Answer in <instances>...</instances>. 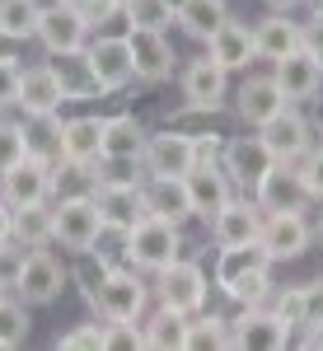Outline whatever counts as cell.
<instances>
[{"mask_svg":"<svg viewBox=\"0 0 323 351\" xmlns=\"http://www.w3.org/2000/svg\"><path fill=\"white\" fill-rule=\"evenodd\" d=\"M183 258V225L178 220H164V216H145L141 225L127 230V263L145 276L164 271L169 263Z\"/></svg>","mask_w":323,"mask_h":351,"instance_id":"6da1fadb","label":"cell"},{"mask_svg":"<svg viewBox=\"0 0 323 351\" xmlns=\"http://www.w3.org/2000/svg\"><path fill=\"white\" fill-rule=\"evenodd\" d=\"M52 225H56V243L66 253H89L99 234H104V211L99 197L80 192V197H56L52 202Z\"/></svg>","mask_w":323,"mask_h":351,"instance_id":"7a4b0ae2","label":"cell"},{"mask_svg":"<svg viewBox=\"0 0 323 351\" xmlns=\"http://www.w3.org/2000/svg\"><path fill=\"white\" fill-rule=\"evenodd\" d=\"M145 304H150V286H145V271L136 267H112L108 281L99 286V295H94V309L108 324H141Z\"/></svg>","mask_w":323,"mask_h":351,"instance_id":"3957f363","label":"cell"},{"mask_svg":"<svg viewBox=\"0 0 323 351\" xmlns=\"http://www.w3.org/2000/svg\"><path fill=\"white\" fill-rule=\"evenodd\" d=\"M155 295H160V304H169V309H178V314H188V319H192V314L206 309L211 281H206L202 263L178 258V263H169L164 271H155Z\"/></svg>","mask_w":323,"mask_h":351,"instance_id":"277c9868","label":"cell"},{"mask_svg":"<svg viewBox=\"0 0 323 351\" xmlns=\"http://www.w3.org/2000/svg\"><path fill=\"white\" fill-rule=\"evenodd\" d=\"M66 286H71V267L56 258L52 248H28V263H24V276H19L14 295L28 300L33 309H43V304H56Z\"/></svg>","mask_w":323,"mask_h":351,"instance_id":"5b68a950","label":"cell"},{"mask_svg":"<svg viewBox=\"0 0 323 351\" xmlns=\"http://www.w3.org/2000/svg\"><path fill=\"white\" fill-rule=\"evenodd\" d=\"M89 33H94V24L84 19L80 5L52 0L43 10V19H38V38L33 43H43V52H80V47H89Z\"/></svg>","mask_w":323,"mask_h":351,"instance_id":"8992f818","label":"cell"},{"mask_svg":"<svg viewBox=\"0 0 323 351\" xmlns=\"http://www.w3.org/2000/svg\"><path fill=\"white\" fill-rule=\"evenodd\" d=\"M272 164H276V155L267 150V141H263L258 132H253V136H230L225 150H220V169H225L230 183L243 188L248 197H253V188L263 183V173H267Z\"/></svg>","mask_w":323,"mask_h":351,"instance_id":"52a82bcc","label":"cell"},{"mask_svg":"<svg viewBox=\"0 0 323 351\" xmlns=\"http://www.w3.org/2000/svg\"><path fill=\"white\" fill-rule=\"evenodd\" d=\"M258 243L267 248L272 263H296L309 253V243H314V225L304 211H276V216H263V234Z\"/></svg>","mask_w":323,"mask_h":351,"instance_id":"ba28073f","label":"cell"},{"mask_svg":"<svg viewBox=\"0 0 323 351\" xmlns=\"http://www.w3.org/2000/svg\"><path fill=\"white\" fill-rule=\"evenodd\" d=\"M145 173H174V178H188L197 169V136L178 132V127H164V132L145 136V155H141Z\"/></svg>","mask_w":323,"mask_h":351,"instance_id":"9c48e42d","label":"cell"},{"mask_svg":"<svg viewBox=\"0 0 323 351\" xmlns=\"http://www.w3.org/2000/svg\"><path fill=\"white\" fill-rule=\"evenodd\" d=\"M94 197H99V211H104L108 230H132V225H141L150 216L141 178H99Z\"/></svg>","mask_w":323,"mask_h":351,"instance_id":"30bf717a","label":"cell"},{"mask_svg":"<svg viewBox=\"0 0 323 351\" xmlns=\"http://www.w3.org/2000/svg\"><path fill=\"white\" fill-rule=\"evenodd\" d=\"M89 61H94V75L104 80L108 94H117V89H127L136 80V56H132V38L127 33H99V38H89Z\"/></svg>","mask_w":323,"mask_h":351,"instance_id":"8fae6325","label":"cell"},{"mask_svg":"<svg viewBox=\"0 0 323 351\" xmlns=\"http://www.w3.org/2000/svg\"><path fill=\"white\" fill-rule=\"evenodd\" d=\"M253 202L263 206V216H276V211H309L314 197H309L296 164H272L263 173V183L253 188Z\"/></svg>","mask_w":323,"mask_h":351,"instance_id":"7c38bea8","label":"cell"},{"mask_svg":"<svg viewBox=\"0 0 323 351\" xmlns=\"http://www.w3.org/2000/svg\"><path fill=\"white\" fill-rule=\"evenodd\" d=\"M296 342V332L272 314L267 304L263 309H243L239 319L230 324V347L235 351H281Z\"/></svg>","mask_w":323,"mask_h":351,"instance_id":"4fadbf2b","label":"cell"},{"mask_svg":"<svg viewBox=\"0 0 323 351\" xmlns=\"http://www.w3.org/2000/svg\"><path fill=\"white\" fill-rule=\"evenodd\" d=\"M0 197L19 211V206H38V202H52V164L47 160H19L14 169L0 173Z\"/></svg>","mask_w":323,"mask_h":351,"instance_id":"5bb4252c","label":"cell"},{"mask_svg":"<svg viewBox=\"0 0 323 351\" xmlns=\"http://www.w3.org/2000/svg\"><path fill=\"white\" fill-rule=\"evenodd\" d=\"M225 94H230V71L215 66L211 56H197L183 66V104L202 112H220L225 108Z\"/></svg>","mask_w":323,"mask_h":351,"instance_id":"9a60e30c","label":"cell"},{"mask_svg":"<svg viewBox=\"0 0 323 351\" xmlns=\"http://www.w3.org/2000/svg\"><path fill=\"white\" fill-rule=\"evenodd\" d=\"M258 136L267 141V150L276 155V164H300L304 150L314 145V127L304 122V112L291 104L286 112H276L267 127H258Z\"/></svg>","mask_w":323,"mask_h":351,"instance_id":"2e32d148","label":"cell"},{"mask_svg":"<svg viewBox=\"0 0 323 351\" xmlns=\"http://www.w3.org/2000/svg\"><path fill=\"white\" fill-rule=\"evenodd\" d=\"M188 197H192V220L211 225L230 202H235V183L220 164H197L188 173Z\"/></svg>","mask_w":323,"mask_h":351,"instance_id":"e0dca14e","label":"cell"},{"mask_svg":"<svg viewBox=\"0 0 323 351\" xmlns=\"http://www.w3.org/2000/svg\"><path fill=\"white\" fill-rule=\"evenodd\" d=\"M272 75H276L281 94L291 104H309V99L323 94V61L314 52H304V47H296V52L281 56V61H272Z\"/></svg>","mask_w":323,"mask_h":351,"instance_id":"ac0fdd59","label":"cell"},{"mask_svg":"<svg viewBox=\"0 0 323 351\" xmlns=\"http://www.w3.org/2000/svg\"><path fill=\"white\" fill-rule=\"evenodd\" d=\"M291 108V99L281 94V84H276V75H243L239 94H235V112H239L243 122L258 132V127H267L276 112Z\"/></svg>","mask_w":323,"mask_h":351,"instance_id":"d6986e66","label":"cell"},{"mask_svg":"<svg viewBox=\"0 0 323 351\" xmlns=\"http://www.w3.org/2000/svg\"><path fill=\"white\" fill-rule=\"evenodd\" d=\"M206 56H211L215 66H225L230 75H235V71H253V61H258L253 28L239 24V19L230 14V19H225V24H220L211 38H206Z\"/></svg>","mask_w":323,"mask_h":351,"instance_id":"ffe728a7","label":"cell"},{"mask_svg":"<svg viewBox=\"0 0 323 351\" xmlns=\"http://www.w3.org/2000/svg\"><path fill=\"white\" fill-rule=\"evenodd\" d=\"M47 66L56 71V80H61V89H66V104H89V99H104L108 89L104 80L94 75V61H89V52H47Z\"/></svg>","mask_w":323,"mask_h":351,"instance_id":"44dd1931","label":"cell"},{"mask_svg":"<svg viewBox=\"0 0 323 351\" xmlns=\"http://www.w3.org/2000/svg\"><path fill=\"white\" fill-rule=\"evenodd\" d=\"M132 38V56H136V80L141 84H160L174 75V43L169 33H155V28H127Z\"/></svg>","mask_w":323,"mask_h":351,"instance_id":"7402d4cb","label":"cell"},{"mask_svg":"<svg viewBox=\"0 0 323 351\" xmlns=\"http://www.w3.org/2000/svg\"><path fill=\"white\" fill-rule=\"evenodd\" d=\"M211 230L215 248H235V243H258V234H263V206L253 202V197H235L220 216L206 225Z\"/></svg>","mask_w":323,"mask_h":351,"instance_id":"603a6c76","label":"cell"},{"mask_svg":"<svg viewBox=\"0 0 323 351\" xmlns=\"http://www.w3.org/2000/svg\"><path fill=\"white\" fill-rule=\"evenodd\" d=\"M253 43H258V61H281L296 47H304V24H300L296 14L267 10V19L253 24Z\"/></svg>","mask_w":323,"mask_h":351,"instance_id":"cb8c5ba5","label":"cell"},{"mask_svg":"<svg viewBox=\"0 0 323 351\" xmlns=\"http://www.w3.org/2000/svg\"><path fill=\"white\" fill-rule=\"evenodd\" d=\"M145 127L136 112H112L104 122V164H141L145 155Z\"/></svg>","mask_w":323,"mask_h":351,"instance_id":"d4e9b609","label":"cell"},{"mask_svg":"<svg viewBox=\"0 0 323 351\" xmlns=\"http://www.w3.org/2000/svg\"><path fill=\"white\" fill-rule=\"evenodd\" d=\"M145 188V206L150 216H164V220H192V197H188V178H174V173H145L141 178Z\"/></svg>","mask_w":323,"mask_h":351,"instance_id":"484cf974","label":"cell"},{"mask_svg":"<svg viewBox=\"0 0 323 351\" xmlns=\"http://www.w3.org/2000/svg\"><path fill=\"white\" fill-rule=\"evenodd\" d=\"M61 104H66V89H61L52 66L47 61L24 66V75H19V108H24V117H33V112H61Z\"/></svg>","mask_w":323,"mask_h":351,"instance_id":"4316f807","label":"cell"},{"mask_svg":"<svg viewBox=\"0 0 323 351\" xmlns=\"http://www.w3.org/2000/svg\"><path fill=\"white\" fill-rule=\"evenodd\" d=\"M104 122L108 117H94V112L66 117V127H61V160H75V164L104 160Z\"/></svg>","mask_w":323,"mask_h":351,"instance_id":"83f0119b","label":"cell"},{"mask_svg":"<svg viewBox=\"0 0 323 351\" xmlns=\"http://www.w3.org/2000/svg\"><path fill=\"white\" fill-rule=\"evenodd\" d=\"M248 271H272V258L263 243H235V248H220V258H215V286L220 291H230L239 276Z\"/></svg>","mask_w":323,"mask_h":351,"instance_id":"f1b7e54d","label":"cell"},{"mask_svg":"<svg viewBox=\"0 0 323 351\" xmlns=\"http://www.w3.org/2000/svg\"><path fill=\"white\" fill-rule=\"evenodd\" d=\"M141 328H145V347H155V351H183V342H188V314H178L169 304L145 314Z\"/></svg>","mask_w":323,"mask_h":351,"instance_id":"f546056e","label":"cell"},{"mask_svg":"<svg viewBox=\"0 0 323 351\" xmlns=\"http://www.w3.org/2000/svg\"><path fill=\"white\" fill-rule=\"evenodd\" d=\"M61 112H33V117H24V141H28V155L33 160H47L56 164L61 160Z\"/></svg>","mask_w":323,"mask_h":351,"instance_id":"4dcf8cb0","label":"cell"},{"mask_svg":"<svg viewBox=\"0 0 323 351\" xmlns=\"http://www.w3.org/2000/svg\"><path fill=\"white\" fill-rule=\"evenodd\" d=\"M14 239L24 243V248H47V243H56L52 202H38V206H19V211H14Z\"/></svg>","mask_w":323,"mask_h":351,"instance_id":"1f68e13d","label":"cell"},{"mask_svg":"<svg viewBox=\"0 0 323 351\" xmlns=\"http://www.w3.org/2000/svg\"><path fill=\"white\" fill-rule=\"evenodd\" d=\"M225 19H230V5H225V0H188V5L178 10V28H183L188 38H197V43H206Z\"/></svg>","mask_w":323,"mask_h":351,"instance_id":"d6a6232c","label":"cell"},{"mask_svg":"<svg viewBox=\"0 0 323 351\" xmlns=\"http://www.w3.org/2000/svg\"><path fill=\"white\" fill-rule=\"evenodd\" d=\"M38 19H43L38 0H0V33H10L14 43H33L38 38Z\"/></svg>","mask_w":323,"mask_h":351,"instance_id":"836d02e7","label":"cell"},{"mask_svg":"<svg viewBox=\"0 0 323 351\" xmlns=\"http://www.w3.org/2000/svg\"><path fill=\"white\" fill-rule=\"evenodd\" d=\"M211 347H230V319H220V314H192L183 351H211Z\"/></svg>","mask_w":323,"mask_h":351,"instance_id":"e575fe53","label":"cell"},{"mask_svg":"<svg viewBox=\"0 0 323 351\" xmlns=\"http://www.w3.org/2000/svg\"><path fill=\"white\" fill-rule=\"evenodd\" d=\"M122 19L127 28H155V33H169L178 24V14L164 0H122Z\"/></svg>","mask_w":323,"mask_h":351,"instance_id":"d590c367","label":"cell"},{"mask_svg":"<svg viewBox=\"0 0 323 351\" xmlns=\"http://www.w3.org/2000/svg\"><path fill=\"white\" fill-rule=\"evenodd\" d=\"M28 300H14V295H0V351L10 347H24L28 342Z\"/></svg>","mask_w":323,"mask_h":351,"instance_id":"8d00e7d4","label":"cell"},{"mask_svg":"<svg viewBox=\"0 0 323 351\" xmlns=\"http://www.w3.org/2000/svg\"><path fill=\"white\" fill-rule=\"evenodd\" d=\"M108 263L104 258H99V253H94V248H89V253H75V267H71V281H75V286H80V295L89 300V304H94V295H99V286H104L108 281Z\"/></svg>","mask_w":323,"mask_h":351,"instance_id":"74e56055","label":"cell"},{"mask_svg":"<svg viewBox=\"0 0 323 351\" xmlns=\"http://www.w3.org/2000/svg\"><path fill=\"white\" fill-rule=\"evenodd\" d=\"M225 295L235 300L239 309H263V304L272 300V276H267V271H248V276H239Z\"/></svg>","mask_w":323,"mask_h":351,"instance_id":"f35d334b","label":"cell"},{"mask_svg":"<svg viewBox=\"0 0 323 351\" xmlns=\"http://www.w3.org/2000/svg\"><path fill=\"white\" fill-rule=\"evenodd\" d=\"M24 263H28V248L19 239H5L0 243V286L14 295L19 291V276H24Z\"/></svg>","mask_w":323,"mask_h":351,"instance_id":"ab89813d","label":"cell"},{"mask_svg":"<svg viewBox=\"0 0 323 351\" xmlns=\"http://www.w3.org/2000/svg\"><path fill=\"white\" fill-rule=\"evenodd\" d=\"M272 314L300 337V332H304V286H286V291L276 295V304H272Z\"/></svg>","mask_w":323,"mask_h":351,"instance_id":"60d3db41","label":"cell"},{"mask_svg":"<svg viewBox=\"0 0 323 351\" xmlns=\"http://www.w3.org/2000/svg\"><path fill=\"white\" fill-rule=\"evenodd\" d=\"M19 160H28V141L19 122H0V173L14 169Z\"/></svg>","mask_w":323,"mask_h":351,"instance_id":"b9f144b4","label":"cell"},{"mask_svg":"<svg viewBox=\"0 0 323 351\" xmlns=\"http://www.w3.org/2000/svg\"><path fill=\"white\" fill-rule=\"evenodd\" d=\"M56 347L61 351H104V319L99 324H75L71 332L56 337Z\"/></svg>","mask_w":323,"mask_h":351,"instance_id":"7bdbcfd3","label":"cell"},{"mask_svg":"<svg viewBox=\"0 0 323 351\" xmlns=\"http://www.w3.org/2000/svg\"><path fill=\"white\" fill-rule=\"evenodd\" d=\"M145 347V328L141 324H108L104 319V351H136Z\"/></svg>","mask_w":323,"mask_h":351,"instance_id":"ee69618b","label":"cell"},{"mask_svg":"<svg viewBox=\"0 0 323 351\" xmlns=\"http://www.w3.org/2000/svg\"><path fill=\"white\" fill-rule=\"evenodd\" d=\"M296 169H300V178H304V188H309V197L323 202V145H309Z\"/></svg>","mask_w":323,"mask_h":351,"instance_id":"f6af8a7d","label":"cell"},{"mask_svg":"<svg viewBox=\"0 0 323 351\" xmlns=\"http://www.w3.org/2000/svg\"><path fill=\"white\" fill-rule=\"evenodd\" d=\"M19 75H24L19 61H0V112L19 108Z\"/></svg>","mask_w":323,"mask_h":351,"instance_id":"bcb514c9","label":"cell"},{"mask_svg":"<svg viewBox=\"0 0 323 351\" xmlns=\"http://www.w3.org/2000/svg\"><path fill=\"white\" fill-rule=\"evenodd\" d=\"M314 328H323V276L319 281H304V332H314Z\"/></svg>","mask_w":323,"mask_h":351,"instance_id":"7dc6e473","label":"cell"},{"mask_svg":"<svg viewBox=\"0 0 323 351\" xmlns=\"http://www.w3.org/2000/svg\"><path fill=\"white\" fill-rule=\"evenodd\" d=\"M80 10H84V19L99 28L104 19H112V14H122V0H80Z\"/></svg>","mask_w":323,"mask_h":351,"instance_id":"c3c4849f","label":"cell"},{"mask_svg":"<svg viewBox=\"0 0 323 351\" xmlns=\"http://www.w3.org/2000/svg\"><path fill=\"white\" fill-rule=\"evenodd\" d=\"M304 52L323 61V14H309V24H304Z\"/></svg>","mask_w":323,"mask_h":351,"instance_id":"681fc988","label":"cell"},{"mask_svg":"<svg viewBox=\"0 0 323 351\" xmlns=\"http://www.w3.org/2000/svg\"><path fill=\"white\" fill-rule=\"evenodd\" d=\"M5 239H14V206L0 197V243H5Z\"/></svg>","mask_w":323,"mask_h":351,"instance_id":"f907efd6","label":"cell"},{"mask_svg":"<svg viewBox=\"0 0 323 351\" xmlns=\"http://www.w3.org/2000/svg\"><path fill=\"white\" fill-rule=\"evenodd\" d=\"M19 47H24V43H14V38H10V33H0V61H19Z\"/></svg>","mask_w":323,"mask_h":351,"instance_id":"816d5d0a","label":"cell"},{"mask_svg":"<svg viewBox=\"0 0 323 351\" xmlns=\"http://www.w3.org/2000/svg\"><path fill=\"white\" fill-rule=\"evenodd\" d=\"M267 10H281V14H296L300 5H309V0H263Z\"/></svg>","mask_w":323,"mask_h":351,"instance_id":"f5cc1de1","label":"cell"},{"mask_svg":"<svg viewBox=\"0 0 323 351\" xmlns=\"http://www.w3.org/2000/svg\"><path fill=\"white\" fill-rule=\"evenodd\" d=\"M300 342H304V347H323V328H314V332H304Z\"/></svg>","mask_w":323,"mask_h":351,"instance_id":"db71d44e","label":"cell"},{"mask_svg":"<svg viewBox=\"0 0 323 351\" xmlns=\"http://www.w3.org/2000/svg\"><path fill=\"white\" fill-rule=\"evenodd\" d=\"M164 5H169V10H174V14H178V10H183V5H188V0H164Z\"/></svg>","mask_w":323,"mask_h":351,"instance_id":"11a10c76","label":"cell"},{"mask_svg":"<svg viewBox=\"0 0 323 351\" xmlns=\"http://www.w3.org/2000/svg\"><path fill=\"white\" fill-rule=\"evenodd\" d=\"M309 10H314V14H323V0H309Z\"/></svg>","mask_w":323,"mask_h":351,"instance_id":"9f6ffc18","label":"cell"},{"mask_svg":"<svg viewBox=\"0 0 323 351\" xmlns=\"http://www.w3.org/2000/svg\"><path fill=\"white\" fill-rule=\"evenodd\" d=\"M0 295H10V291H5V286H0Z\"/></svg>","mask_w":323,"mask_h":351,"instance_id":"6f0895ef","label":"cell"},{"mask_svg":"<svg viewBox=\"0 0 323 351\" xmlns=\"http://www.w3.org/2000/svg\"><path fill=\"white\" fill-rule=\"evenodd\" d=\"M71 5H80V0H71Z\"/></svg>","mask_w":323,"mask_h":351,"instance_id":"680465c9","label":"cell"}]
</instances>
